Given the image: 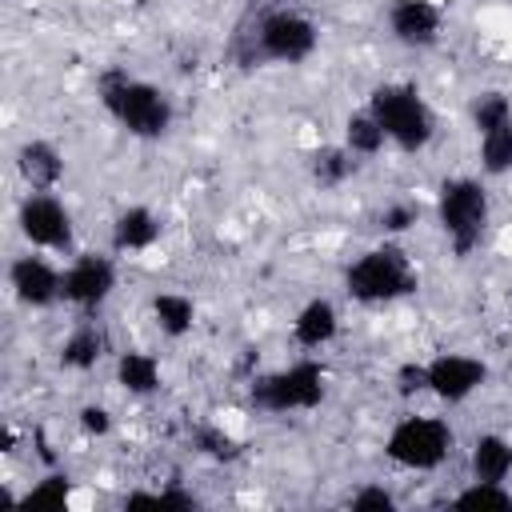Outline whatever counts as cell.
<instances>
[{
  "instance_id": "cell-11",
  "label": "cell",
  "mask_w": 512,
  "mask_h": 512,
  "mask_svg": "<svg viewBox=\"0 0 512 512\" xmlns=\"http://www.w3.org/2000/svg\"><path fill=\"white\" fill-rule=\"evenodd\" d=\"M384 28L388 36L408 48V52H424L440 44L444 32V8L436 0H388L384 8Z\"/></svg>"
},
{
  "instance_id": "cell-14",
  "label": "cell",
  "mask_w": 512,
  "mask_h": 512,
  "mask_svg": "<svg viewBox=\"0 0 512 512\" xmlns=\"http://www.w3.org/2000/svg\"><path fill=\"white\" fill-rule=\"evenodd\" d=\"M160 236H164V220L148 204H124L108 224V244H112L116 256L148 252V248L160 244Z\"/></svg>"
},
{
  "instance_id": "cell-24",
  "label": "cell",
  "mask_w": 512,
  "mask_h": 512,
  "mask_svg": "<svg viewBox=\"0 0 512 512\" xmlns=\"http://www.w3.org/2000/svg\"><path fill=\"white\" fill-rule=\"evenodd\" d=\"M480 172L484 176H508L512 172V120L492 128V132H480Z\"/></svg>"
},
{
  "instance_id": "cell-27",
  "label": "cell",
  "mask_w": 512,
  "mask_h": 512,
  "mask_svg": "<svg viewBox=\"0 0 512 512\" xmlns=\"http://www.w3.org/2000/svg\"><path fill=\"white\" fill-rule=\"evenodd\" d=\"M452 508H512V492L492 480H468L452 496Z\"/></svg>"
},
{
  "instance_id": "cell-26",
  "label": "cell",
  "mask_w": 512,
  "mask_h": 512,
  "mask_svg": "<svg viewBox=\"0 0 512 512\" xmlns=\"http://www.w3.org/2000/svg\"><path fill=\"white\" fill-rule=\"evenodd\" d=\"M416 224H420V204L408 200V196H396V200H388V204L376 212V232L388 236V240L412 232Z\"/></svg>"
},
{
  "instance_id": "cell-28",
  "label": "cell",
  "mask_w": 512,
  "mask_h": 512,
  "mask_svg": "<svg viewBox=\"0 0 512 512\" xmlns=\"http://www.w3.org/2000/svg\"><path fill=\"white\" fill-rule=\"evenodd\" d=\"M392 384H396V396H404V400H412V396L428 392L424 360H408V364H400V368H396V376H392Z\"/></svg>"
},
{
  "instance_id": "cell-32",
  "label": "cell",
  "mask_w": 512,
  "mask_h": 512,
  "mask_svg": "<svg viewBox=\"0 0 512 512\" xmlns=\"http://www.w3.org/2000/svg\"><path fill=\"white\" fill-rule=\"evenodd\" d=\"M244 4H260V0H244Z\"/></svg>"
},
{
  "instance_id": "cell-20",
  "label": "cell",
  "mask_w": 512,
  "mask_h": 512,
  "mask_svg": "<svg viewBox=\"0 0 512 512\" xmlns=\"http://www.w3.org/2000/svg\"><path fill=\"white\" fill-rule=\"evenodd\" d=\"M148 316H152V324H156L160 336L184 340L196 328V300L184 296V292H156L148 300Z\"/></svg>"
},
{
  "instance_id": "cell-22",
  "label": "cell",
  "mask_w": 512,
  "mask_h": 512,
  "mask_svg": "<svg viewBox=\"0 0 512 512\" xmlns=\"http://www.w3.org/2000/svg\"><path fill=\"white\" fill-rule=\"evenodd\" d=\"M512 120V96L504 88H480L472 100H468V124L480 132H492L500 124Z\"/></svg>"
},
{
  "instance_id": "cell-31",
  "label": "cell",
  "mask_w": 512,
  "mask_h": 512,
  "mask_svg": "<svg viewBox=\"0 0 512 512\" xmlns=\"http://www.w3.org/2000/svg\"><path fill=\"white\" fill-rule=\"evenodd\" d=\"M508 332H512V308H508Z\"/></svg>"
},
{
  "instance_id": "cell-30",
  "label": "cell",
  "mask_w": 512,
  "mask_h": 512,
  "mask_svg": "<svg viewBox=\"0 0 512 512\" xmlns=\"http://www.w3.org/2000/svg\"><path fill=\"white\" fill-rule=\"evenodd\" d=\"M76 424H80L84 436H96V440L116 428V420H112V412H108L104 404H84V408L76 412Z\"/></svg>"
},
{
  "instance_id": "cell-16",
  "label": "cell",
  "mask_w": 512,
  "mask_h": 512,
  "mask_svg": "<svg viewBox=\"0 0 512 512\" xmlns=\"http://www.w3.org/2000/svg\"><path fill=\"white\" fill-rule=\"evenodd\" d=\"M292 344L304 352H320L340 336V308L328 296H312L300 304V312L292 316Z\"/></svg>"
},
{
  "instance_id": "cell-1",
  "label": "cell",
  "mask_w": 512,
  "mask_h": 512,
  "mask_svg": "<svg viewBox=\"0 0 512 512\" xmlns=\"http://www.w3.org/2000/svg\"><path fill=\"white\" fill-rule=\"evenodd\" d=\"M316 48H320V28L300 8H264V12H256L232 44V52L244 68L304 64V60L316 56Z\"/></svg>"
},
{
  "instance_id": "cell-2",
  "label": "cell",
  "mask_w": 512,
  "mask_h": 512,
  "mask_svg": "<svg viewBox=\"0 0 512 512\" xmlns=\"http://www.w3.org/2000/svg\"><path fill=\"white\" fill-rule=\"evenodd\" d=\"M96 96L100 108L136 140H160L176 124V100L168 96V88L140 80L128 68H104L96 76Z\"/></svg>"
},
{
  "instance_id": "cell-10",
  "label": "cell",
  "mask_w": 512,
  "mask_h": 512,
  "mask_svg": "<svg viewBox=\"0 0 512 512\" xmlns=\"http://www.w3.org/2000/svg\"><path fill=\"white\" fill-rule=\"evenodd\" d=\"M424 372L428 392L440 404H464L488 384V364L472 352H436L432 360H424Z\"/></svg>"
},
{
  "instance_id": "cell-4",
  "label": "cell",
  "mask_w": 512,
  "mask_h": 512,
  "mask_svg": "<svg viewBox=\"0 0 512 512\" xmlns=\"http://www.w3.org/2000/svg\"><path fill=\"white\" fill-rule=\"evenodd\" d=\"M328 396V368L316 356H300L276 372L248 380V404L264 416H292L312 412Z\"/></svg>"
},
{
  "instance_id": "cell-29",
  "label": "cell",
  "mask_w": 512,
  "mask_h": 512,
  "mask_svg": "<svg viewBox=\"0 0 512 512\" xmlns=\"http://www.w3.org/2000/svg\"><path fill=\"white\" fill-rule=\"evenodd\" d=\"M348 504L360 508V512H396V496H392L384 484H364V488H356V492L348 496Z\"/></svg>"
},
{
  "instance_id": "cell-21",
  "label": "cell",
  "mask_w": 512,
  "mask_h": 512,
  "mask_svg": "<svg viewBox=\"0 0 512 512\" xmlns=\"http://www.w3.org/2000/svg\"><path fill=\"white\" fill-rule=\"evenodd\" d=\"M340 144H344L352 156H360V160H372V156H380V152L388 148V136H384V128H380V120L372 116V108H368V104L344 116Z\"/></svg>"
},
{
  "instance_id": "cell-9",
  "label": "cell",
  "mask_w": 512,
  "mask_h": 512,
  "mask_svg": "<svg viewBox=\"0 0 512 512\" xmlns=\"http://www.w3.org/2000/svg\"><path fill=\"white\" fill-rule=\"evenodd\" d=\"M116 260L108 252H80L68 260L64 280H60V304H68L80 316H96L108 296L116 292Z\"/></svg>"
},
{
  "instance_id": "cell-25",
  "label": "cell",
  "mask_w": 512,
  "mask_h": 512,
  "mask_svg": "<svg viewBox=\"0 0 512 512\" xmlns=\"http://www.w3.org/2000/svg\"><path fill=\"white\" fill-rule=\"evenodd\" d=\"M72 476L68 472H48V476H40L24 496H20V504L24 508H64L68 504V496H72Z\"/></svg>"
},
{
  "instance_id": "cell-6",
  "label": "cell",
  "mask_w": 512,
  "mask_h": 512,
  "mask_svg": "<svg viewBox=\"0 0 512 512\" xmlns=\"http://www.w3.org/2000/svg\"><path fill=\"white\" fill-rule=\"evenodd\" d=\"M492 220V196L484 188V180L476 176H448L436 188V224L448 240V248L464 260L484 244Z\"/></svg>"
},
{
  "instance_id": "cell-17",
  "label": "cell",
  "mask_w": 512,
  "mask_h": 512,
  "mask_svg": "<svg viewBox=\"0 0 512 512\" xmlns=\"http://www.w3.org/2000/svg\"><path fill=\"white\" fill-rule=\"evenodd\" d=\"M356 168H360V156H352L344 144H320V148H312V152L304 156V172H308V180H312L320 192L344 188V184L356 176Z\"/></svg>"
},
{
  "instance_id": "cell-3",
  "label": "cell",
  "mask_w": 512,
  "mask_h": 512,
  "mask_svg": "<svg viewBox=\"0 0 512 512\" xmlns=\"http://www.w3.org/2000/svg\"><path fill=\"white\" fill-rule=\"evenodd\" d=\"M420 288V272L412 264V256L404 252V244L396 240H380L372 248H364L348 268H344V292L364 304V308H380V304H396L404 296H412Z\"/></svg>"
},
{
  "instance_id": "cell-19",
  "label": "cell",
  "mask_w": 512,
  "mask_h": 512,
  "mask_svg": "<svg viewBox=\"0 0 512 512\" xmlns=\"http://www.w3.org/2000/svg\"><path fill=\"white\" fill-rule=\"evenodd\" d=\"M116 384H120L128 396H152V392H160V384H164V368H160V360H156L152 352H144V348H124V352L116 356Z\"/></svg>"
},
{
  "instance_id": "cell-15",
  "label": "cell",
  "mask_w": 512,
  "mask_h": 512,
  "mask_svg": "<svg viewBox=\"0 0 512 512\" xmlns=\"http://www.w3.org/2000/svg\"><path fill=\"white\" fill-rule=\"evenodd\" d=\"M108 352H112L108 328H104L96 316H80V320L72 324V332L60 340L56 360H60L64 372H92Z\"/></svg>"
},
{
  "instance_id": "cell-12",
  "label": "cell",
  "mask_w": 512,
  "mask_h": 512,
  "mask_svg": "<svg viewBox=\"0 0 512 512\" xmlns=\"http://www.w3.org/2000/svg\"><path fill=\"white\" fill-rule=\"evenodd\" d=\"M60 280L64 268H56L48 256H40V248L12 256L8 264V288L24 308H52L60 304Z\"/></svg>"
},
{
  "instance_id": "cell-8",
  "label": "cell",
  "mask_w": 512,
  "mask_h": 512,
  "mask_svg": "<svg viewBox=\"0 0 512 512\" xmlns=\"http://www.w3.org/2000/svg\"><path fill=\"white\" fill-rule=\"evenodd\" d=\"M16 232L40 252H68L76 244L72 212L56 192H24L16 204Z\"/></svg>"
},
{
  "instance_id": "cell-13",
  "label": "cell",
  "mask_w": 512,
  "mask_h": 512,
  "mask_svg": "<svg viewBox=\"0 0 512 512\" xmlns=\"http://www.w3.org/2000/svg\"><path fill=\"white\" fill-rule=\"evenodd\" d=\"M12 168H16V176L28 192H56L68 176V160H64L60 144H52L44 136L20 140L16 152H12Z\"/></svg>"
},
{
  "instance_id": "cell-7",
  "label": "cell",
  "mask_w": 512,
  "mask_h": 512,
  "mask_svg": "<svg viewBox=\"0 0 512 512\" xmlns=\"http://www.w3.org/2000/svg\"><path fill=\"white\" fill-rule=\"evenodd\" d=\"M456 448V432L444 416H400L384 436V456L404 472H436Z\"/></svg>"
},
{
  "instance_id": "cell-5",
  "label": "cell",
  "mask_w": 512,
  "mask_h": 512,
  "mask_svg": "<svg viewBox=\"0 0 512 512\" xmlns=\"http://www.w3.org/2000/svg\"><path fill=\"white\" fill-rule=\"evenodd\" d=\"M368 108L380 120L384 136L400 152H424L436 140V112L408 80H384L368 92Z\"/></svg>"
},
{
  "instance_id": "cell-18",
  "label": "cell",
  "mask_w": 512,
  "mask_h": 512,
  "mask_svg": "<svg viewBox=\"0 0 512 512\" xmlns=\"http://www.w3.org/2000/svg\"><path fill=\"white\" fill-rule=\"evenodd\" d=\"M468 472H472V480L504 484L512 476V440L500 432H480L468 448Z\"/></svg>"
},
{
  "instance_id": "cell-23",
  "label": "cell",
  "mask_w": 512,
  "mask_h": 512,
  "mask_svg": "<svg viewBox=\"0 0 512 512\" xmlns=\"http://www.w3.org/2000/svg\"><path fill=\"white\" fill-rule=\"evenodd\" d=\"M192 448L204 456V460H216V464H232L244 456V440L232 436L228 428L220 424H196L192 428Z\"/></svg>"
}]
</instances>
